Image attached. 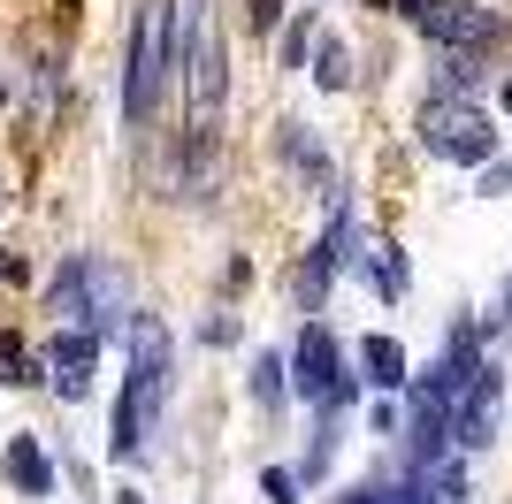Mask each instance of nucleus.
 <instances>
[{
    "label": "nucleus",
    "instance_id": "1",
    "mask_svg": "<svg viewBox=\"0 0 512 504\" xmlns=\"http://www.w3.org/2000/svg\"><path fill=\"white\" fill-rule=\"evenodd\" d=\"M169 405V329L153 314L130 321V375H123V398H115V459H138L153 436V420Z\"/></svg>",
    "mask_w": 512,
    "mask_h": 504
},
{
    "label": "nucleus",
    "instance_id": "2",
    "mask_svg": "<svg viewBox=\"0 0 512 504\" xmlns=\"http://www.w3.org/2000/svg\"><path fill=\"white\" fill-rule=\"evenodd\" d=\"M176 69H184V84H192V130L207 138L214 115H222V84H230V69H222V23H214L207 0H192V16H184Z\"/></svg>",
    "mask_w": 512,
    "mask_h": 504
},
{
    "label": "nucleus",
    "instance_id": "3",
    "mask_svg": "<svg viewBox=\"0 0 512 504\" xmlns=\"http://www.w3.org/2000/svg\"><path fill=\"white\" fill-rule=\"evenodd\" d=\"M161 77H169V0H146V8H138V31H130V69H123V115L130 123L153 115Z\"/></svg>",
    "mask_w": 512,
    "mask_h": 504
},
{
    "label": "nucleus",
    "instance_id": "4",
    "mask_svg": "<svg viewBox=\"0 0 512 504\" xmlns=\"http://www.w3.org/2000/svg\"><path fill=\"white\" fill-rule=\"evenodd\" d=\"M421 146L436 153V161H490L497 130H490V115H482L474 100L436 92V100H421Z\"/></svg>",
    "mask_w": 512,
    "mask_h": 504
},
{
    "label": "nucleus",
    "instance_id": "5",
    "mask_svg": "<svg viewBox=\"0 0 512 504\" xmlns=\"http://www.w3.org/2000/svg\"><path fill=\"white\" fill-rule=\"evenodd\" d=\"M413 23H421L444 54H474V46L497 39V16L482 8V0H421V8H413Z\"/></svg>",
    "mask_w": 512,
    "mask_h": 504
},
{
    "label": "nucleus",
    "instance_id": "6",
    "mask_svg": "<svg viewBox=\"0 0 512 504\" xmlns=\"http://www.w3.org/2000/svg\"><path fill=\"white\" fill-rule=\"evenodd\" d=\"M291 382H299L314 405H352V375L337 367V344H329V329H299V352H291Z\"/></svg>",
    "mask_w": 512,
    "mask_h": 504
},
{
    "label": "nucleus",
    "instance_id": "7",
    "mask_svg": "<svg viewBox=\"0 0 512 504\" xmlns=\"http://www.w3.org/2000/svg\"><path fill=\"white\" fill-rule=\"evenodd\" d=\"M92 359H100V336H92V329H62V336H54L46 375H54L62 398H85V390H92Z\"/></svg>",
    "mask_w": 512,
    "mask_h": 504
},
{
    "label": "nucleus",
    "instance_id": "8",
    "mask_svg": "<svg viewBox=\"0 0 512 504\" xmlns=\"http://www.w3.org/2000/svg\"><path fill=\"white\" fill-rule=\"evenodd\" d=\"M497 405H505V390H497V375L482 367V375H474V390H467V405H459V420H451V436L467 443V451H482V443L497 436Z\"/></svg>",
    "mask_w": 512,
    "mask_h": 504
},
{
    "label": "nucleus",
    "instance_id": "9",
    "mask_svg": "<svg viewBox=\"0 0 512 504\" xmlns=\"http://www.w3.org/2000/svg\"><path fill=\"white\" fill-rule=\"evenodd\" d=\"M46 306H54V314H62L69 329H85V321H92V260H69V268L54 275Z\"/></svg>",
    "mask_w": 512,
    "mask_h": 504
},
{
    "label": "nucleus",
    "instance_id": "10",
    "mask_svg": "<svg viewBox=\"0 0 512 504\" xmlns=\"http://www.w3.org/2000/svg\"><path fill=\"white\" fill-rule=\"evenodd\" d=\"M360 375H367V390H406V344H398V336H367Z\"/></svg>",
    "mask_w": 512,
    "mask_h": 504
},
{
    "label": "nucleus",
    "instance_id": "11",
    "mask_svg": "<svg viewBox=\"0 0 512 504\" xmlns=\"http://www.w3.org/2000/svg\"><path fill=\"white\" fill-rule=\"evenodd\" d=\"M92 336H115L123 329V275L107 268V260H92V321H85Z\"/></svg>",
    "mask_w": 512,
    "mask_h": 504
},
{
    "label": "nucleus",
    "instance_id": "12",
    "mask_svg": "<svg viewBox=\"0 0 512 504\" xmlns=\"http://www.w3.org/2000/svg\"><path fill=\"white\" fill-rule=\"evenodd\" d=\"M8 482H16L23 497H46V489H54V466H46V451H39L31 436L8 443Z\"/></svg>",
    "mask_w": 512,
    "mask_h": 504
},
{
    "label": "nucleus",
    "instance_id": "13",
    "mask_svg": "<svg viewBox=\"0 0 512 504\" xmlns=\"http://www.w3.org/2000/svg\"><path fill=\"white\" fill-rule=\"evenodd\" d=\"M344 237H352V230H344V222H337V230H329V237H321L314 252H306V268H299V298H306V306H321V283H329V268H337Z\"/></svg>",
    "mask_w": 512,
    "mask_h": 504
},
{
    "label": "nucleus",
    "instance_id": "14",
    "mask_svg": "<svg viewBox=\"0 0 512 504\" xmlns=\"http://www.w3.org/2000/svg\"><path fill=\"white\" fill-rule=\"evenodd\" d=\"M360 275H375V291H383V298H398V291H406V268H398L390 237H360Z\"/></svg>",
    "mask_w": 512,
    "mask_h": 504
},
{
    "label": "nucleus",
    "instance_id": "15",
    "mask_svg": "<svg viewBox=\"0 0 512 504\" xmlns=\"http://www.w3.org/2000/svg\"><path fill=\"white\" fill-rule=\"evenodd\" d=\"M314 77H321V92H344V84H352V54H344L337 39H321V62H314Z\"/></svg>",
    "mask_w": 512,
    "mask_h": 504
},
{
    "label": "nucleus",
    "instance_id": "16",
    "mask_svg": "<svg viewBox=\"0 0 512 504\" xmlns=\"http://www.w3.org/2000/svg\"><path fill=\"white\" fill-rule=\"evenodd\" d=\"M0 375H8V382H39V367H31V352H23V336H0Z\"/></svg>",
    "mask_w": 512,
    "mask_h": 504
},
{
    "label": "nucleus",
    "instance_id": "17",
    "mask_svg": "<svg viewBox=\"0 0 512 504\" xmlns=\"http://www.w3.org/2000/svg\"><path fill=\"white\" fill-rule=\"evenodd\" d=\"M260 489H268V504H299V474H291V466H268Z\"/></svg>",
    "mask_w": 512,
    "mask_h": 504
},
{
    "label": "nucleus",
    "instance_id": "18",
    "mask_svg": "<svg viewBox=\"0 0 512 504\" xmlns=\"http://www.w3.org/2000/svg\"><path fill=\"white\" fill-rule=\"evenodd\" d=\"M321 39V23L314 16H306V23H291V39H283V62H291V69H306V46H314Z\"/></svg>",
    "mask_w": 512,
    "mask_h": 504
},
{
    "label": "nucleus",
    "instance_id": "19",
    "mask_svg": "<svg viewBox=\"0 0 512 504\" xmlns=\"http://www.w3.org/2000/svg\"><path fill=\"white\" fill-rule=\"evenodd\" d=\"M253 390H260V405L283 398V359H253Z\"/></svg>",
    "mask_w": 512,
    "mask_h": 504
},
{
    "label": "nucleus",
    "instance_id": "20",
    "mask_svg": "<svg viewBox=\"0 0 512 504\" xmlns=\"http://www.w3.org/2000/svg\"><path fill=\"white\" fill-rule=\"evenodd\" d=\"M474 77H482V69H474V54H451V62H444V84H451V92H467Z\"/></svg>",
    "mask_w": 512,
    "mask_h": 504
},
{
    "label": "nucleus",
    "instance_id": "21",
    "mask_svg": "<svg viewBox=\"0 0 512 504\" xmlns=\"http://www.w3.org/2000/svg\"><path fill=\"white\" fill-rule=\"evenodd\" d=\"M283 23V0H253V31H276Z\"/></svg>",
    "mask_w": 512,
    "mask_h": 504
},
{
    "label": "nucleus",
    "instance_id": "22",
    "mask_svg": "<svg viewBox=\"0 0 512 504\" xmlns=\"http://www.w3.org/2000/svg\"><path fill=\"white\" fill-rule=\"evenodd\" d=\"M383 8H406V16H413V8H421V0H383Z\"/></svg>",
    "mask_w": 512,
    "mask_h": 504
},
{
    "label": "nucleus",
    "instance_id": "23",
    "mask_svg": "<svg viewBox=\"0 0 512 504\" xmlns=\"http://www.w3.org/2000/svg\"><path fill=\"white\" fill-rule=\"evenodd\" d=\"M115 504H146V497H138V489H123V497H115Z\"/></svg>",
    "mask_w": 512,
    "mask_h": 504
},
{
    "label": "nucleus",
    "instance_id": "24",
    "mask_svg": "<svg viewBox=\"0 0 512 504\" xmlns=\"http://www.w3.org/2000/svg\"><path fill=\"white\" fill-rule=\"evenodd\" d=\"M505 314H512V283H505Z\"/></svg>",
    "mask_w": 512,
    "mask_h": 504
},
{
    "label": "nucleus",
    "instance_id": "25",
    "mask_svg": "<svg viewBox=\"0 0 512 504\" xmlns=\"http://www.w3.org/2000/svg\"><path fill=\"white\" fill-rule=\"evenodd\" d=\"M505 107H512V84H505Z\"/></svg>",
    "mask_w": 512,
    "mask_h": 504
}]
</instances>
